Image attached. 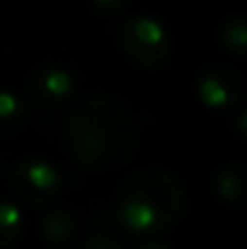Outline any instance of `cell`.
<instances>
[{
    "label": "cell",
    "instance_id": "cell-1",
    "mask_svg": "<svg viewBox=\"0 0 247 249\" xmlns=\"http://www.w3.org/2000/svg\"><path fill=\"white\" fill-rule=\"evenodd\" d=\"M70 153L92 168L121 166L136 144L127 107L112 96H88L74 105L64 127Z\"/></svg>",
    "mask_w": 247,
    "mask_h": 249
},
{
    "label": "cell",
    "instance_id": "cell-2",
    "mask_svg": "<svg viewBox=\"0 0 247 249\" xmlns=\"http://www.w3.org/2000/svg\"><path fill=\"white\" fill-rule=\"evenodd\" d=\"M184 190L166 173H140L127 179L118 195V219L131 234H160L182 212Z\"/></svg>",
    "mask_w": 247,
    "mask_h": 249
},
{
    "label": "cell",
    "instance_id": "cell-3",
    "mask_svg": "<svg viewBox=\"0 0 247 249\" xmlns=\"http://www.w3.org/2000/svg\"><path fill=\"white\" fill-rule=\"evenodd\" d=\"M116 39L123 53L144 68H162L171 55L169 35L149 16L125 18L116 29Z\"/></svg>",
    "mask_w": 247,
    "mask_h": 249
},
{
    "label": "cell",
    "instance_id": "cell-4",
    "mask_svg": "<svg viewBox=\"0 0 247 249\" xmlns=\"http://www.w3.org/2000/svg\"><path fill=\"white\" fill-rule=\"evenodd\" d=\"M195 88L201 103L219 112L234 109L243 99V81L223 66H210L201 70Z\"/></svg>",
    "mask_w": 247,
    "mask_h": 249
},
{
    "label": "cell",
    "instance_id": "cell-5",
    "mask_svg": "<svg viewBox=\"0 0 247 249\" xmlns=\"http://www.w3.org/2000/svg\"><path fill=\"white\" fill-rule=\"evenodd\" d=\"M26 92L42 107H55L72 96L74 77L59 66H42L31 72L26 81Z\"/></svg>",
    "mask_w": 247,
    "mask_h": 249
},
{
    "label": "cell",
    "instance_id": "cell-6",
    "mask_svg": "<svg viewBox=\"0 0 247 249\" xmlns=\"http://www.w3.org/2000/svg\"><path fill=\"white\" fill-rule=\"evenodd\" d=\"M11 184L26 201H48L59 188V173L46 162H20L11 173Z\"/></svg>",
    "mask_w": 247,
    "mask_h": 249
},
{
    "label": "cell",
    "instance_id": "cell-7",
    "mask_svg": "<svg viewBox=\"0 0 247 249\" xmlns=\"http://www.w3.org/2000/svg\"><path fill=\"white\" fill-rule=\"evenodd\" d=\"M217 190L226 201H247V171L241 166H226L217 177Z\"/></svg>",
    "mask_w": 247,
    "mask_h": 249
},
{
    "label": "cell",
    "instance_id": "cell-8",
    "mask_svg": "<svg viewBox=\"0 0 247 249\" xmlns=\"http://www.w3.org/2000/svg\"><path fill=\"white\" fill-rule=\"evenodd\" d=\"M26 121V105L13 92H0V136H9L22 129Z\"/></svg>",
    "mask_w": 247,
    "mask_h": 249
},
{
    "label": "cell",
    "instance_id": "cell-9",
    "mask_svg": "<svg viewBox=\"0 0 247 249\" xmlns=\"http://www.w3.org/2000/svg\"><path fill=\"white\" fill-rule=\"evenodd\" d=\"M221 44L234 55H247V16H232L221 26Z\"/></svg>",
    "mask_w": 247,
    "mask_h": 249
},
{
    "label": "cell",
    "instance_id": "cell-10",
    "mask_svg": "<svg viewBox=\"0 0 247 249\" xmlns=\"http://www.w3.org/2000/svg\"><path fill=\"white\" fill-rule=\"evenodd\" d=\"M22 214L13 203H0V247H9L20 238Z\"/></svg>",
    "mask_w": 247,
    "mask_h": 249
},
{
    "label": "cell",
    "instance_id": "cell-11",
    "mask_svg": "<svg viewBox=\"0 0 247 249\" xmlns=\"http://www.w3.org/2000/svg\"><path fill=\"white\" fill-rule=\"evenodd\" d=\"M92 7L103 18H118L127 11V0H92Z\"/></svg>",
    "mask_w": 247,
    "mask_h": 249
},
{
    "label": "cell",
    "instance_id": "cell-12",
    "mask_svg": "<svg viewBox=\"0 0 247 249\" xmlns=\"http://www.w3.org/2000/svg\"><path fill=\"white\" fill-rule=\"evenodd\" d=\"M86 249H121V247H118V243H114L112 238H107V236H94L88 243Z\"/></svg>",
    "mask_w": 247,
    "mask_h": 249
},
{
    "label": "cell",
    "instance_id": "cell-13",
    "mask_svg": "<svg viewBox=\"0 0 247 249\" xmlns=\"http://www.w3.org/2000/svg\"><path fill=\"white\" fill-rule=\"evenodd\" d=\"M236 129H239L243 136H247V112H243L239 118H236Z\"/></svg>",
    "mask_w": 247,
    "mask_h": 249
},
{
    "label": "cell",
    "instance_id": "cell-14",
    "mask_svg": "<svg viewBox=\"0 0 247 249\" xmlns=\"http://www.w3.org/2000/svg\"><path fill=\"white\" fill-rule=\"evenodd\" d=\"M136 249H166V247L156 245V243H147V245H142V247H136Z\"/></svg>",
    "mask_w": 247,
    "mask_h": 249
},
{
    "label": "cell",
    "instance_id": "cell-15",
    "mask_svg": "<svg viewBox=\"0 0 247 249\" xmlns=\"http://www.w3.org/2000/svg\"><path fill=\"white\" fill-rule=\"evenodd\" d=\"M0 171H2V162H0Z\"/></svg>",
    "mask_w": 247,
    "mask_h": 249
}]
</instances>
